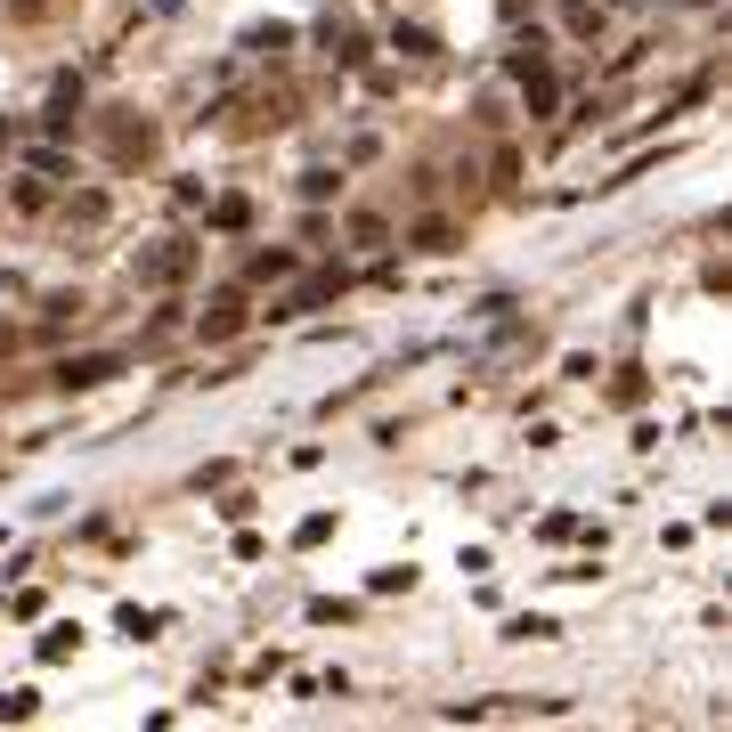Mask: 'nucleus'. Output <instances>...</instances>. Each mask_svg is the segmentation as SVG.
Here are the masks:
<instances>
[{
    "label": "nucleus",
    "instance_id": "1",
    "mask_svg": "<svg viewBox=\"0 0 732 732\" xmlns=\"http://www.w3.org/2000/svg\"><path fill=\"white\" fill-rule=\"evenodd\" d=\"M106 375H114V358H74V366H66L74 391H90V383H106Z\"/></svg>",
    "mask_w": 732,
    "mask_h": 732
}]
</instances>
